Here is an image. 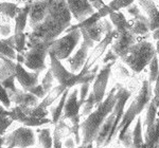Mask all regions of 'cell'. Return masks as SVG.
<instances>
[{"instance_id":"2","label":"cell","mask_w":159,"mask_h":148,"mask_svg":"<svg viewBox=\"0 0 159 148\" xmlns=\"http://www.w3.org/2000/svg\"><path fill=\"white\" fill-rule=\"evenodd\" d=\"M117 90L118 88H112L103 102L100 103L89 115H87L83 123H81L83 137L82 144H89L96 140L100 128L115 108L117 103Z\"/></svg>"},{"instance_id":"61","label":"cell","mask_w":159,"mask_h":148,"mask_svg":"<svg viewBox=\"0 0 159 148\" xmlns=\"http://www.w3.org/2000/svg\"><path fill=\"white\" fill-rule=\"evenodd\" d=\"M0 1H2V0H0Z\"/></svg>"},{"instance_id":"33","label":"cell","mask_w":159,"mask_h":148,"mask_svg":"<svg viewBox=\"0 0 159 148\" xmlns=\"http://www.w3.org/2000/svg\"><path fill=\"white\" fill-rule=\"evenodd\" d=\"M15 38V50L17 53H24L27 50V40H28V33H18L14 34Z\"/></svg>"},{"instance_id":"60","label":"cell","mask_w":159,"mask_h":148,"mask_svg":"<svg viewBox=\"0 0 159 148\" xmlns=\"http://www.w3.org/2000/svg\"><path fill=\"white\" fill-rule=\"evenodd\" d=\"M158 116H159V111H158Z\"/></svg>"},{"instance_id":"8","label":"cell","mask_w":159,"mask_h":148,"mask_svg":"<svg viewBox=\"0 0 159 148\" xmlns=\"http://www.w3.org/2000/svg\"><path fill=\"white\" fill-rule=\"evenodd\" d=\"M4 146L7 148H27L35 145V133L28 126L19 127L7 137H4Z\"/></svg>"},{"instance_id":"55","label":"cell","mask_w":159,"mask_h":148,"mask_svg":"<svg viewBox=\"0 0 159 148\" xmlns=\"http://www.w3.org/2000/svg\"><path fill=\"white\" fill-rule=\"evenodd\" d=\"M4 144V137H0V147H2Z\"/></svg>"},{"instance_id":"56","label":"cell","mask_w":159,"mask_h":148,"mask_svg":"<svg viewBox=\"0 0 159 148\" xmlns=\"http://www.w3.org/2000/svg\"><path fill=\"white\" fill-rule=\"evenodd\" d=\"M18 2H24V3H27V2H32L34 0H17Z\"/></svg>"},{"instance_id":"45","label":"cell","mask_w":159,"mask_h":148,"mask_svg":"<svg viewBox=\"0 0 159 148\" xmlns=\"http://www.w3.org/2000/svg\"><path fill=\"white\" fill-rule=\"evenodd\" d=\"M153 101L156 103V105L159 108V74L158 77L155 81V87H154V94H153Z\"/></svg>"},{"instance_id":"20","label":"cell","mask_w":159,"mask_h":148,"mask_svg":"<svg viewBox=\"0 0 159 148\" xmlns=\"http://www.w3.org/2000/svg\"><path fill=\"white\" fill-rule=\"evenodd\" d=\"M115 120H116V116H115V113L111 112L109 114L108 117L106 119V121L104 122V124L102 125V127L100 128L98 134L96 137V146L97 148H100L102 146H106L107 145V141L109 139V136L112 131V126H114Z\"/></svg>"},{"instance_id":"18","label":"cell","mask_w":159,"mask_h":148,"mask_svg":"<svg viewBox=\"0 0 159 148\" xmlns=\"http://www.w3.org/2000/svg\"><path fill=\"white\" fill-rule=\"evenodd\" d=\"M7 93H9V96L11 98L12 103H15L16 105L28 106V107H35L38 105L37 96L28 92V91L16 89L15 91L7 90Z\"/></svg>"},{"instance_id":"58","label":"cell","mask_w":159,"mask_h":148,"mask_svg":"<svg viewBox=\"0 0 159 148\" xmlns=\"http://www.w3.org/2000/svg\"><path fill=\"white\" fill-rule=\"evenodd\" d=\"M0 148H7V147H3V146H2V147H0Z\"/></svg>"},{"instance_id":"23","label":"cell","mask_w":159,"mask_h":148,"mask_svg":"<svg viewBox=\"0 0 159 148\" xmlns=\"http://www.w3.org/2000/svg\"><path fill=\"white\" fill-rule=\"evenodd\" d=\"M109 20L111 21V24H114V27L116 28L117 32L123 33L126 31H130V22L127 21V19L125 18V16L123 15V13L120 11H114L110 13L109 15Z\"/></svg>"},{"instance_id":"51","label":"cell","mask_w":159,"mask_h":148,"mask_svg":"<svg viewBox=\"0 0 159 148\" xmlns=\"http://www.w3.org/2000/svg\"><path fill=\"white\" fill-rule=\"evenodd\" d=\"M64 145L67 148H74V146L76 145L75 140H73L72 137H68V139H66V141L64 142Z\"/></svg>"},{"instance_id":"1","label":"cell","mask_w":159,"mask_h":148,"mask_svg":"<svg viewBox=\"0 0 159 148\" xmlns=\"http://www.w3.org/2000/svg\"><path fill=\"white\" fill-rule=\"evenodd\" d=\"M71 16L66 0H53L43 21L28 33L27 45L36 42L51 43L70 27Z\"/></svg>"},{"instance_id":"29","label":"cell","mask_w":159,"mask_h":148,"mask_svg":"<svg viewBox=\"0 0 159 148\" xmlns=\"http://www.w3.org/2000/svg\"><path fill=\"white\" fill-rule=\"evenodd\" d=\"M144 144L145 141L142 134V122L139 117L137 120L134 130H133V148H141Z\"/></svg>"},{"instance_id":"48","label":"cell","mask_w":159,"mask_h":148,"mask_svg":"<svg viewBox=\"0 0 159 148\" xmlns=\"http://www.w3.org/2000/svg\"><path fill=\"white\" fill-rule=\"evenodd\" d=\"M103 25H104V34H109L114 31V24H111V21L108 19H103Z\"/></svg>"},{"instance_id":"50","label":"cell","mask_w":159,"mask_h":148,"mask_svg":"<svg viewBox=\"0 0 159 148\" xmlns=\"http://www.w3.org/2000/svg\"><path fill=\"white\" fill-rule=\"evenodd\" d=\"M2 40H3L4 43H7L9 47H11L12 49L15 50V38H14V35L13 36H9L7 38H2ZM16 51V50H15Z\"/></svg>"},{"instance_id":"43","label":"cell","mask_w":159,"mask_h":148,"mask_svg":"<svg viewBox=\"0 0 159 148\" xmlns=\"http://www.w3.org/2000/svg\"><path fill=\"white\" fill-rule=\"evenodd\" d=\"M29 92L34 94V95L37 96L38 98H43L46 95H47V93H46V91H45V89H43V85H36L35 87H33L32 89H30Z\"/></svg>"},{"instance_id":"15","label":"cell","mask_w":159,"mask_h":148,"mask_svg":"<svg viewBox=\"0 0 159 148\" xmlns=\"http://www.w3.org/2000/svg\"><path fill=\"white\" fill-rule=\"evenodd\" d=\"M89 49L90 48L84 41H82L79 50L75 53L67 58V62L70 67V71L73 73H79L87 63V59L89 56Z\"/></svg>"},{"instance_id":"30","label":"cell","mask_w":159,"mask_h":148,"mask_svg":"<svg viewBox=\"0 0 159 148\" xmlns=\"http://www.w3.org/2000/svg\"><path fill=\"white\" fill-rule=\"evenodd\" d=\"M38 141L40 148H52L53 147V137H51L49 128H43L37 130Z\"/></svg>"},{"instance_id":"40","label":"cell","mask_w":159,"mask_h":148,"mask_svg":"<svg viewBox=\"0 0 159 148\" xmlns=\"http://www.w3.org/2000/svg\"><path fill=\"white\" fill-rule=\"evenodd\" d=\"M0 102H1V104L6 107V108H10V107H11L12 101L9 96L7 90L1 85V84H0Z\"/></svg>"},{"instance_id":"37","label":"cell","mask_w":159,"mask_h":148,"mask_svg":"<svg viewBox=\"0 0 159 148\" xmlns=\"http://www.w3.org/2000/svg\"><path fill=\"white\" fill-rule=\"evenodd\" d=\"M132 3H134V0H111L108 6L112 11H120L124 7L126 9Z\"/></svg>"},{"instance_id":"17","label":"cell","mask_w":159,"mask_h":148,"mask_svg":"<svg viewBox=\"0 0 159 148\" xmlns=\"http://www.w3.org/2000/svg\"><path fill=\"white\" fill-rule=\"evenodd\" d=\"M78 93L79 90L74 88L71 92H69L68 98L66 99L65 107H64V115L63 119H67L69 121H72L78 117H81L80 114V109H81V105L78 99Z\"/></svg>"},{"instance_id":"52","label":"cell","mask_w":159,"mask_h":148,"mask_svg":"<svg viewBox=\"0 0 159 148\" xmlns=\"http://www.w3.org/2000/svg\"><path fill=\"white\" fill-rule=\"evenodd\" d=\"M153 38L156 41L159 40V29H156L155 31H153Z\"/></svg>"},{"instance_id":"25","label":"cell","mask_w":159,"mask_h":148,"mask_svg":"<svg viewBox=\"0 0 159 148\" xmlns=\"http://www.w3.org/2000/svg\"><path fill=\"white\" fill-rule=\"evenodd\" d=\"M15 68L16 63L10 58H0V81L7 77L15 76Z\"/></svg>"},{"instance_id":"19","label":"cell","mask_w":159,"mask_h":148,"mask_svg":"<svg viewBox=\"0 0 159 148\" xmlns=\"http://www.w3.org/2000/svg\"><path fill=\"white\" fill-rule=\"evenodd\" d=\"M143 10L150 21V31H155L159 29V10L156 7L154 0H137Z\"/></svg>"},{"instance_id":"13","label":"cell","mask_w":159,"mask_h":148,"mask_svg":"<svg viewBox=\"0 0 159 148\" xmlns=\"http://www.w3.org/2000/svg\"><path fill=\"white\" fill-rule=\"evenodd\" d=\"M40 72L37 71H33V72H28L27 70L24 68L22 63H17L16 68H15V77L19 81V84L21 85L22 89L25 91L29 92L30 89H32L33 87L38 85V76H39Z\"/></svg>"},{"instance_id":"39","label":"cell","mask_w":159,"mask_h":148,"mask_svg":"<svg viewBox=\"0 0 159 148\" xmlns=\"http://www.w3.org/2000/svg\"><path fill=\"white\" fill-rule=\"evenodd\" d=\"M89 88H90V83H84L81 84V87H80V105L81 107L83 106L84 102L86 101L87 96L89 94Z\"/></svg>"},{"instance_id":"59","label":"cell","mask_w":159,"mask_h":148,"mask_svg":"<svg viewBox=\"0 0 159 148\" xmlns=\"http://www.w3.org/2000/svg\"><path fill=\"white\" fill-rule=\"evenodd\" d=\"M27 148H33V147H32V146H31V147H27Z\"/></svg>"},{"instance_id":"6","label":"cell","mask_w":159,"mask_h":148,"mask_svg":"<svg viewBox=\"0 0 159 148\" xmlns=\"http://www.w3.org/2000/svg\"><path fill=\"white\" fill-rule=\"evenodd\" d=\"M50 45L45 42L27 45V50L24 52V65L32 71L42 72L46 69V57L49 55Z\"/></svg>"},{"instance_id":"38","label":"cell","mask_w":159,"mask_h":148,"mask_svg":"<svg viewBox=\"0 0 159 148\" xmlns=\"http://www.w3.org/2000/svg\"><path fill=\"white\" fill-rule=\"evenodd\" d=\"M9 18H2L1 14H0V35L3 36H10L11 34V24L9 22Z\"/></svg>"},{"instance_id":"9","label":"cell","mask_w":159,"mask_h":148,"mask_svg":"<svg viewBox=\"0 0 159 148\" xmlns=\"http://www.w3.org/2000/svg\"><path fill=\"white\" fill-rule=\"evenodd\" d=\"M114 63H106V65H104V67L100 70V72L97 74L96 78H94L92 92L94 94L97 106H98L100 103H102L105 98V91H106L110 71H111V67Z\"/></svg>"},{"instance_id":"21","label":"cell","mask_w":159,"mask_h":148,"mask_svg":"<svg viewBox=\"0 0 159 148\" xmlns=\"http://www.w3.org/2000/svg\"><path fill=\"white\" fill-rule=\"evenodd\" d=\"M130 31L133 34L139 35V36H143L147 35L150 32V21L148 18L144 15H142L140 13L139 15H137L136 17H133L132 21H130Z\"/></svg>"},{"instance_id":"44","label":"cell","mask_w":159,"mask_h":148,"mask_svg":"<svg viewBox=\"0 0 159 148\" xmlns=\"http://www.w3.org/2000/svg\"><path fill=\"white\" fill-rule=\"evenodd\" d=\"M117 58H118L117 54L110 49L107 51L106 54H105L104 58H103V63H104V65H106V63H115Z\"/></svg>"},{"instance_id":"47","label":"cell","mask_w":159,"mask_h":148,"mask_svg":"<svg viewBox=\"0 0 159 148\" xmlns=\"http://www.w3.org/2000/svg\"><path fill=\"white\" fill-rule=\"evenodd\" d=\"M97 12H98L99 14L101 15V17H102V18H105V17L109 16V15H110V13H111V12H114V11H112V10L110 9L108 4H105V6L102 7L101 9H99Z\"/></svg>"},{"instance_id":"11","label":"cell","mask_w":159,"mask_h":148,"mask_svg":"<svg viewBox=\"0 0 159 148\" xmlns=\"http://www.w3.org/2000/svg\"><path fill=\"white\" fill-rule=\"evenodd\" d=\"M53 0H34L31 2L29 13V25L31 29L42 22L46 17Z\"/></svg>"},{"instance_id":"12","label":"cell","mask_w":159,"mask_h":148,"mask_svg":"<svg viewBox=\"0 0 159 148\" xmlns=\"http://www.w3.org/2000/svg\"><path fill=\"white\" fill-rule=\"evenodd\" d=\"M68 9L73 18L81 22L94 13V7L88 0H66Z\"/></svg>"},{"instance_id":"10","label":"cell","mask_w":159,"mask_h":148,"mask_svg":"<svg viewBox=\"0 0 159 148\" xmlns=\"http://www.w3.org/2000/svg\"><path fill=\"white\" fill-rule=\"evenodd\" d=\"M130 98V92L129 90H126L125 88H121V87H118L117 90V103L115 105V108L112 112L115 113V116H116V120H115L114 126H112V131L109 136V139L107 141V145L109 144L110 141L114 139L115 134H116V130L119 126L120 122H121L123 114H124V108L125 105H126V102L129 101V98Z\"/></svg>"},{"instance_id":"28","label":"cell","mask_w":159,"mask_h":148,"mask_svg":"<svg viewBox=\"0 0 159 148\" xmlns=\"http://www.w3.org/2000/svg\"><path fill=\"white\" fill-rule=\"evenodd\" d=\"M20 11V7L14 2H1L0 1V14L6 18L14 19Z\"/></svg>"},{"instance_id":"41","label":"cell","mask_w":159,"mask_h":148,"mask_svg":"<svg viewBox=\"0 0 159 148\" xmlns=\"http://www.w3.org/2000/svg\"><path fill=\"white\" fill-rule=\"evenodd\" d=\"M63 133L61 132V130L56 127L54 129V133H53V147L54 148H61L63 147Z\"/></svg>"},{"instance_id":"3","label":"cell","mask_w":159,"mask_h":148,"mask_svg":"<svg viewBox=\"0 0 159 148\" xmlns=\"http://www.w3.org/2000/svg\"><path fill=\"white\" fill-rule=\"evenodd\" d=\"M152 98H153L152 86H151L150 81L145 80L143 81L142 87H141L138 95L136 96V98L133 101L130 106L124 112V114H123L121 122H120L119 126H118V128L116 130L115 137L117 134H119V139L122 137L123 134L125 133V131L129 129L130 125L134 122V120L137 117L138 114H140L143 111V109L148 105V103L152 101Z\"/></svg>"},{"instance_id":"5","label":"cell","mask_w":159,"mask_h":148,"mask_svg":"<svg viewBox=\"0 0 159 148\" xmlns=\"http://www.w3.org/2000/svg\"><path fill=\"white\" fill-rule=\"evenodd\" d=\"M81 38V30H73L67 33L65 36L53 40L49 47V53H52L60 60L67 59L68 57H70L71 53L74 51L76 46L79 45Z\"/></svg>"},{"instance_id":"7","label":"cell","mask_w":159,"mask_h":148,"mask_svg":"<svg viewBox=\"0 0 159 148\" xmlns=\"http://www.w3.org/2000/svg\"><path fill=\"white\" fill-rule=\"evenodd\" d=\"M50 63H51V71L54 75L55 80L58 81L60 85L65 86L66 88L70 89L75 85H80V81L83 74L81 72L73 73L71 71H68L67 69L61 65V60L57 59L52 53H49Z\"/></svg>"},{"instance_id":"32","label":"cell","mask_w":159,"mask_h":148,"mask_svg":"<svg viewBox=\"0 0 159 148\" xmlns=\"http://www.w3.org/2000/svg\"><path fill=\"white\" fill-rule=\"evenodd\" d=\"M94 107H97L96 104V98H94V94L93 92H89L88 96H87L86 101L84 102L83 106H82V113L81 116H87L91 113L92 110H93Z\"/></svg>"},{"instance_id":"4","label":"cell","mask_w":159,"mask_h":148,"mask_svg":"<svg viewBox=\"0 0 159 148\" xmlns=\"http://www.w3.org/2000/svg\"><path fill=\"white\" fill-rule=\"evenodd\" d=\"M155 55H157L156 48L152 42L140 41L133 45L121 59L134 72L139 73L151 63Z\"/></svg>"},{"instance_id":"34","label":"cell","mask_w":159,"mask_h":148,"mask_svg":"<svg viewBox=\"0 0 159 148\" xmlns=\"http://www.w3.org/2000/svg\"><path fill=\"white\" fill-rule=\"evenodd\" d=\"M148 68H150V77H148V81L151 84L155 83L158 77L159 74V58L157 55L154 56V58L148 63Z\"/></svg>"},{"instance_id":"35","label":"cell","mask_w":159,"mask_h":148,"mask_svg":"<svg viewBox=\"0 0 159 148\" xmlns=\"http://www.w3.org/2000/svg\"><path fill=\"white\" fill-rule=\"evenodd\" d=\"M54 75H53L52 71H51V69L47 71V73H46L45 77L43 78V81H42V85L43 87V89H45L46 93H49L51 90H52L53 88V83H54Z\"/></svg>"},{"instance_id":"31","label":"cell","mask_w":159,"mask_h":148,"mask_svg":"<svg viewBox=\"0 0 159 148\" xmlns=\"http://www.w3.org/2000/svg\"><path fill=\"white\" fill-rule=\"evenodd\" d=\"M13 123V120L9 116V111L6 110L2 106H0V137L6 132Z\"/></svg>"},{"instance_id":"24","label":"cell","mask_w":159,"mask_h":148,"mask_svg":"<svg viewBox=\"0 0 159 148\" xmlns=\"http://www.w3.org/2000/svg\"><path fill=\"white\" fill-rule=\"evenodd\" d=\"M67 89L68 88H66V87L63 85H58L56 87H53L52 90H51L50 92L43 98V102L39 104V106L43 107V108H48V107L52 105L58 98H61V96L63 95V93L65 92Z\"/></svg>"},{"instance_id":"22","label":"cell","mask_w":159,"mask_h":148,"mask_svg":"<svg viewBox=\"0 0 159 148\" xmlns=\"http://www.w3.org/2000/svg\"><path fill=\"white\" fill-rule=\"evenodd\" d=\"M30 6L31 2H27L24 7H20V11L16 17L14 18L15 20V31L14 34H18V33H24L27 27V22L29 20V13H30Z\"/></svg>"},{"instance_id":"54","label":"cell","mask_w":159,"mask_h":148,"mask_svg":"<svg viewBox=\"0 0 159 148\" xmlns=\"http://www.w3.org/2000/svg\"><path fill=\"white\" fill-rule=\"evenodd\" d=\"M156 53H157L158 54V56H159V40H157V41H156Z\"/></svg>"},{"instance_id":"53","label":"cell","mask_w":159,"mask_h":148,"mask_svg":"<svg viewBox=\"0 0 159 148\" xmlns=\"http://www.w3.org/2000/svg\"><path fill=\"white\" fill-rule=\"evenodd\" d=\"M76 148H93V145H92V143H89V144H82V146L80 147H76Z\"/></svg>"},{"instance_id":"57","label":"cell","mask_w":159,"mask_h":148,"mask_svg":"<svg viewBox=\"0 0 159 148\" xmlns=\"http://www.w3.org/2000/svg\"><path fill=\"white\" fill-rule=\"evenodd\" d=\"M0 58H2V59H4V58H7V57H6V56H4V55H2L1 53H0Z\"/></svg>"},{"instance_id":"46","label":"cell","mask_w":159,"mask_h":148,"mask_svg":"<svg viewBox=\"0 0 159 148\" xmlns=\"http://www.w3.org/2000/svg\"><path fill=\"white\" fill-rule=\"evenodd\" d=\"M126 10H127V13L130 15V16H133V17H136L137 15H139L140 14V10H139V7H138L137 4L135 3H132L129 7H126Z\"/></svg>"},{"instance_id":"16","label":"cell","mask_w":159,"mask_h":148,"mask_svg":"<svg viewBox=\"0 0 159 148\" xmlns=\"http://www.w3.org/2000/svg\"><path fill=\"white\" fill-rule=\"evenodd\" d=\"M81 33L83 41L89 48H92L94 46V42H100L103 39V35H105L103 20H99L98 22L86 29H81Z\"/></svg>"},{"instance_id":"14","label":"cell","mask_w":159,"mask_h":148,"mask_svg":"<svg viewBox=\"0 0 159 148\" xmlns=\"http://www.w3.org/2000/svg\"><path fill=\"white\" fill-rule=\"evenodd\" d=\"M136 43V35L133 34L132 31H126L120 33L118 37L112 43L111 50L117 54L118 57L122 58L129 52V48Z\"/></svg>"},{"instance_id":"49","label":"cell","mask_w":159,"mask_h":148,"mask_svg":"<svg viewBox=\"0 0 159 148\" xmlns=\"http://www.w3.org/2000/svg\"><path fill=\"white\" fill-rule=\"evenodd\" d=\"M89 2L91 3V6L94 7V10L98 11L99 9H101L102 7L105 6V3L103 2V0H88Z\"/></svg>"},{"instance_id":"42","label":"cell","mask_w":159,"mask_h":148,"mask_svg":"<svg viewBox=\"0 0 159 148\" xmlns=\"http://www.w3.org/2000/svg\"><path fill=\"white\" fill-rule=\"evenodd\" d=\"M15 80L16 77L15 76H11V77H7L6 80L1 81L0 84L7 89V90H11V91H15L16 90V86H15Z\"/></svg>"},{"instance_id":"26","label":"cell","mask_w":159,"mask_h":148,"mask_svg":"<svg viewBox=\"0 0 159 148\" xmlns=\"http://www.w3.org/2000/svg\"><path fill=\"white\" fill-rule=\"evenodd\" d=\"M68 94H69V89L65 91L63 93V95L61 96L60 101H58L57 105L52 107L51 109V116H52V123L53 124H57L61 120V116L64 112V107H65V103H66V99L68 98Z\"/></svg>"},{"instance_id":"27","label":"cell","mask_w":159,"mask_h":148,"mask_svg":"<svg viewBox=\"0 0 159 148\" xmlns=\"http://www.w3.org/2000/svg\"><path fill=\"white\" fill-rule=\"evenodd\" d=\"M158 115V106L156 105V103L152 101L148 103V111H147V115H145V121L143 123V126H144L145 129H150L151 127L154 126L156 122V119H157Z\"/></svg>"},{"instance_id":"36","label":"cell","mask_w":159,"mask_h":148,"mask_svg":"<svg viewBox=\"0 0 159 148\" xmlns=\"http://www.w3.org/2000/svg\"><path fill=\"white\" fill-rule=\"evenodd\" d=\"M0 53H1L2 55L6 56V57L12 59V60H15L17 57L16 51H15L14 49H12L11 47H9L7 43H4L1 38H0Z\"/></svg>"}]
</instances>
